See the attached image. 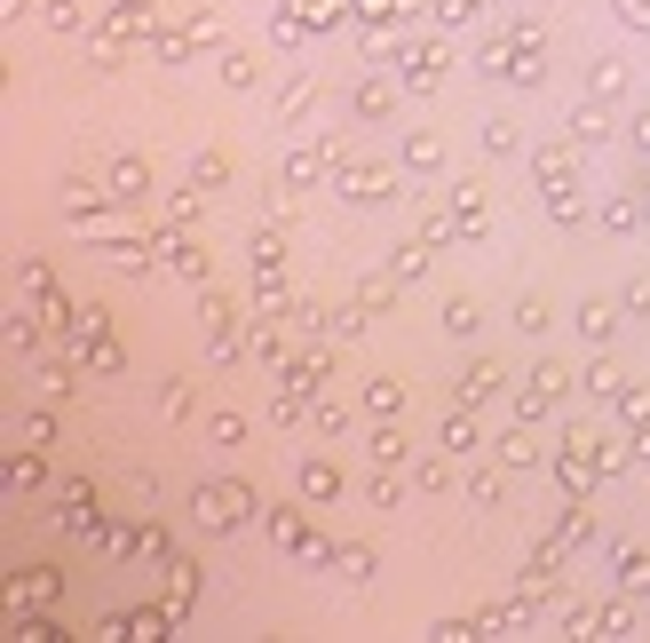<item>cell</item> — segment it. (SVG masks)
<instances>
[{
	"label": "cell",
	"instance_id": "7402d4cb",
	"mask_svg": "<svg viewBox=\"0 0 650 643\" xmlns=\"http://www.w3.org/2000/svg\"><path fill=\"white\" fill-rule=\"evenodd\" d=\"M373 461H381V469H397V461H404V437H397L389 421H381V429H373Z\"/></svg>",
	"mask_w": 650,
	"mask_h": 643
},
{
	"label": "cell",
	"instance_id": "44dd1931",
	"mask_svg": "<svg viewBox=\"0 0 650 643\" xmlns=\"http://www.w3.org/2000/svg\"><path fill=\"white\" fill-rule=\"evenodd\" d=\"M421 270H429V247H397L389 255V279H421Z\"/></svg>",
	"mask_w": 650,
	"mask_h": 643
},
{
	"label": "cell",
	"instance_id": "5bb4252c",
	"mask_svg": "<svg viewBox=\"0 0 650 643\" xmlns=\"http://www.w3.org/2000/svg\"><path fill=\"white\" fill-rule=\"evenodd\" d=\"M453 230H484V191H476V183L453 191Z\"/></svg>",
	"mask_w": 650,
	"mask_h": 643
},
{
	"label": "cell",
	"instance_id": "7a4b0ae2",
	"mask_svg": "<svg viewBox=\"0 0 650 643\" xmlns=\"http://www.w3.org/2000/svg\"><path fill=\"white\" fill-rule=\"evenodd\" d=\"M563 390H571V382H563V365H547V358H539L532 374H524V397H516V414H524V421L556 414V405H563Z\"/></svg>",
	"mask_w": 650,
	"mask_h": 643
},
{
	"label": "cell",
	"instance_id": "e0dca14e",
	"mask_svg": "<svg viewBox=\"0 0 650 643\" xmlns=\"http://www.w3.org/2000/svg\"><path fill=\"white\" fill-rule=\"evenodd\" d=\"M500 461H508V469H532V461H539V437H532V429H508V437H500Z\"/></svg>",
	"mask_w": 650,
	"mask_h": 643
},
{
	"label": "cell",
	"instance_id": "5b68a950",
	"mask_svg": "<svg viewBox=\"0 0 650 643\" xmlns=\"http://www.w3.org/2000/svg\"><path fill=\"white\" fill-rule=\"evenodd\" d=\"M112 199H119V207H144V199H151V167L144 159H112Z\"/></svg>",
	"mask_w": 650,
	"mask_h": 643
},
{
	"label": "cell",
	"instance_id": "83f0119b",
	"mask_svg": "<svg viewBox=\"0 0 650 643\" xmlns=\"http://www.w3.org/2000/svg\"><path fill=\"white\" fill-rule=\"evenodd\" d=\"M476 9H484V0H436V16H444V24H468Z\"/></svg>",
	"mask_w": 650,
	"mask_h": 643
},
{
	"label": "cell",
	"instance_id": "277c9868",
	"mask_svg": "<svg viewBox=\"0 0 650 643\" xmlns=\"http://www.w3.org/2000/svg\"><path fill=\"white\" fill-rule=\"evenodd\" d=\"M436 72H444V48H436V41L397 48V80H404V88H421V95H429V88H436Z\"/></svg>",
	"mask_w": 650,
	"mask_h": 643
},
{
	"label": "cell",
	"instance_id": "3957f363",
	"mask_svg": "<svg viewBox=\"0 0 650 643\" xmlns=\"http://www.w3.org/2000/svg\"><path fill=\"white\" fill-rule=\"evenodd\" d=\"M198 326H207V358H215V365H230V358H238V318H230V302H223V294H207Z\"/></svg>",
	"mask_w": 650,
	"mask_h": 643
},
{
	"label": "cell",
	"instance_id": "d4e9b609",
	"mask_svg": "<svg viewBox=\"0 0 650 643\" xmlns=\"http://www.w3.org/2000/svg\"><path fill=\"white\" fill-rule=\"evenodd\" d=\"M207 437H215V445H238V437H247V421H238V414H230V405H223V414L207 421Z\"/></svg>",
	"mask_w": 650,
	"mask_h": 643
},
{
	"label": "cell",
	"instance_id": "ba28073f",
	"mask_svg": "<svg viewBox=\"0 0 650 643\" xmlns=\"http://www.w3.org/2000/svg\"><path fill=\"white\" fill-rule=\"evenodd\" d=\"M492 390H500V365H492V358H476V365H460V382H453V397H460V405H484Z\"/></svg>",
	"mask_w": 650,
	"mask_h": 643
},
{
	"label": "cell",
	"instance_id": "9a60e30c",
	"mask_svg": "<svg viewBox=\"0 0 650 643\" xmlns=\"http://www.w3.org/2000/svg\"><path fill=\"white\" fill-rule=\"evenodd\" d=\"M476 445H484V429H476V421H468V405H460V414L444 421V453H476Z\"/></svg>",
	"mask_w": 650,
	"mask_h": 643
},
{
	"label": "cell",
	"instance_id": "4316f807",
	"mask_svg": "<svg viewBox=\"0 0 650 643\" xmlns=\"http://www.w3.org/2000/svg\"><path fill=\"white\" fill-rule=\"evenodd\" d=\"M468 500H484V509L500 500V477H492V469H476V477H468Z\"/></svg>",
	"mask_w": 650,
	"mask_h": 643
},
{
	"label": "cell",
	"instance_id": "8992f818",
	"mask_svg": "<svg viewBox=\"0 0 650 643\" xmlns=\"http://www.w3.org/2000/svg\"><path fill=\"white\" fill-rule=\"evenodd\" d=\"M341 191H350V199H357V207H381V199H389L397 183L381 176V167H341Z\"/></svg>",
	"mask_w": 650,
	"mask_h": 643
},
{
	"label": "cell",
	"instance_id": "ac0fdd59",
	"mask_svg": "<svg viewBox=\"0 0 650 643\" xmlns=\"http://www.w3.org/2000/svg\"><path fill=\"white\" fill-rule=\"evenodd\" d=\"M223 176H230V159H223V151H198V159H191V183H198V191H215Z\"/></svg>",
	"mask_w": 650,
	"mask_h": 643
},
{
	"label": "cell",
	"instance_id": "8fae6325",
	"mask_svg": "<svg viewBox=\"0 0 650 643\" xmlns=\"http://www.w3.org/2000/svg\"><path fill=\"white\" fill-rule=\"evenodd\" d=\"M350 112H357V120H389V112H397V88H389V80H365V88L350 95Z\"/></svg>",
	"mask_w": 650,
	"mask_h": 643
},
{
	"label": "cell",
	"instance_id": "7c38bea8",
	"mask_svg": "<svg viewBox=\"0 0 650 643\" xmlns=\"http://www.w3.org/2000/svg\"><path fill=\"white\" fill-rule=\"evenodd\" d=\"M603 135H611V112H603L595 95H588V104L571 112V144H603Z\"/></svg>",
	"mask_w": 650,
	"mask_h": 643
},
{
	"label": "cell",
	"instance_id": "52a82bcc",
	"mask_svg": "<svg viewBox=\"0 0 650 643\" xmlns=\"http://www.w3.org/2000/svg\"><path fill=\"white\" fill-rule=\"evenodd\" d=\"M588 95H595V104H619V95H627V64L619 56H595L588 64Z\"/></svg>",
	"mask_w": 650,
	"mask_h": 643
},
{
	"label": "cell",
	"instance_id": "6da1fadb",
	"mask_svg": "<svg viewBox=\"0 0 650 643\" xmlns=\"http://www.w3.org/2000/svg\"><path fill=\"white\" fill-rule=\"evenodd\" d=\"M247 509H254V500H247V485H238V477H223V485H198V493H191V517L207 524V532L247 524Z\"/></svg>",
	"mask_w": 650,
	"mask_h": 643
},
{
	"label": "cell",
	"instance_id": "2e32d148",
	"mask_svg": "<svg viewBox=\"0 0 650 643\" xmlns=\"http://www.w3.org/2000/svg\"><path fill=\"white\" fill-rule=\"evenodd\" d=\"M476 326H484V311H476L468 294H453V302H444V334H460V342H468Z\"/></svg>",
	"mask_w": 650,
	"mask_h": 643
},
{
	"label": "cell",
	"instance_id": "9c48e42d",
	"mask_svg": "<svg viewBox=\"0 0 650 643\" xmlns=\"http://www.w3.org/2000/svg\"><path fill=\"white\" fill-rule=\"evenodd\" d=\"M365 414H373V421H397V414H404V382L373 374V382H365Z\"/></svg>",
	"mask_w": 650,
	"mask_h": 643
},
{
	"label": "cell",
	"instance_id": "f1b7e54d",
	"mask_svg": "<svg viewBox=\"0 0 650 643\" xmlns=\"http://www.w3.org/2000/svg\"><path fill=\"white\" fill-rule=\"evenodd\" d=\"M619 16H627L635 32H650V0H619Z\"/></svg>",
	"mask_w": 650,
	"mask_h": 643
},
{
	"label": "cell",
	"instance_id": "cb8c5ba5",
	"mask_svg": "<svg viewBox=\"0 0 650 643\" xmlns=\"http://www.w3.org/2000/svg\"><path fill=\"white\" fill-rule=\"evenodd\" d=\"M223 80H230V88H254V56L230 48V56H223Z\"/></svg>",
	"mask_w": 650,
	"mask_h": 643
},
{
	"label": "cell",
	"instance_id": "603a6c76",
	"mask_svg": "<svg viewBox=\"0 0 650 643\" xmlns=\"http://www.w3.org/2000/svg\"><path fill=\"white\" fill-rule=\"evenodd\" d=\"M516 326H524V334H547L556 318H547V302H539V294H524V302H516Z\"/></svg>",
	"mask_w": 650,
	"mask_h": 643
},
{
	"label": "cell",
	"instance_id": "ffe728a7",
	"mask_svg": "<svg viewBox=\"0 0 650 643\" xmlns=\"http://www.w3.org/2000/svg\"><path fill=\"white\" fill-rule=\"evenodd\" d=\"M310 104H318V80H294V88L278 95V112H286V120H301V112H310Z\"/></svg>",
	"mask_w": 650,
	"mask_h": 643
},
{
	"label": "cell",
	"instance_id": "30bf717a",
	"mask_svg": "<svg viewBox=\"0 0 650 643\" xmlns=\"http://www.w3.org/2000/svg\"><path fill=\"white\" fill-rule=\"evenodd\" d=\"M301 493H310L318 509H326V500H341L350 485H341V469H333V461H301Z\"/></svg>",
	"mask_w": 650,
	"mask_h": 643
},
{
	"label": "cell",
	"instance_id": "4dcf8cb0",
	"mask_svg": "<svg viewBox=\"0 0 650 643\" xmlns=\"http://www.w3.org/2000/svg\"><path fill=\"white\" fill-rule=\"evenodd\" d=\"M627 302H635V311H650V279H635V286H627Z\"/></svg>",
	"mask_w": 650,
	"mask_h": 643
},
{
	"label": "cell",
	"instance_id": "484cf974",
	"mask_svg": "<svg viewBox=\"0 0 650 643\" xmlns=\"http://www.w3.org/2000/svg\"><path fill=\"white\" fill-rule=\"evenodd\" d=\"M484 151H516V120H484Z\"/></svg>",
	"mask_w": 650,
	"mask_h": 643
},
{
	"label": "cell",
	"instance_id": "d6986e66",
	"mask_svg": "<svg viewBox=\"0 0 650 643\" xmlns=\"http://www.w3.org/2000/svg\"><path fill=\"white\" fill-rule=\"evenodd\" d=\"M436 159H444V144H436V135H413V144H404V167H413V176H429Z\"/></svg>",
	"mask_w": 650,
	"mask_h": 643
},
{
	"label": "cell",
	"instance_id": "f546056e",
	"mask_svg": "<svg viewBox=\"0 0 650 643\" xmlns=\"http://www.w3.org/2000/svg\"><path fill=\"white\" fill-rule=\"evenodd\" d=\"M635 151H642V159H650V112H642V120H635Z\"/></svg>",
	"mask_w": 650,
	"mask_h": 643
},
{
	"label": "cell",
	"instance_id": "4fadbf2b",
	"mask_svg": "<svg viewBox=\"0 0 650 643\" xmlns=\"http://www.w3.org/2000/svg\"><path fill=\"white\" fill-rule=\"evenodd\" d=\"M579 334H588V342H611V334H619V311H611V302H579Z\"/></svg>",
	"mask_w": 650,
	"mask_h": 643
}]
</instances>
